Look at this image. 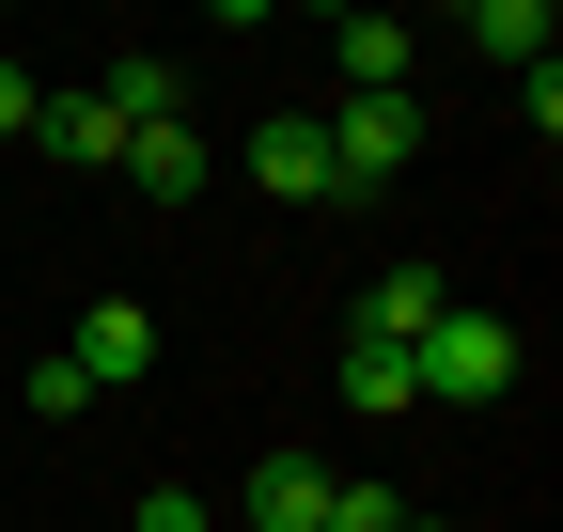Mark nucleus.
Returning <instances> with one entry per match:
<instances>
[{
    "mask_svg": "<svg viewBox=\"0 0 563 532\" xmlns=\"http://www.w3.org/2000/svg\"><path fill=\"white\" fill-rule=\"evenodd\" d=\"M407 532H439V517H407Z\"/></svg>",
    "mask_w": 563,
    "mask_h": 532,
    "instance_id": "17",
    "label": "nucleus"
},
{
    "mask_svg": "<svg viewBox=\"0 0 563 532\" xmlns=\"http://www.w3.org/2000/svg\"><path fill=\"white\" fill-rule=\"evenodd\" d=\"M95 95H110V125H125V142H141V125H188V110H173V63H157V47H125Z\"/></svg>",
    "mask_w": 563,
    "mask_h": 532,
    "instance_id": "9",
    "label": "nucleus"
},
{
    "mask_svg": "<svg viewBox=\"0 0 563 532\" xmlns=\"http://www.w3.org/2000/svg\"><path fill=\"white\" fill-rule=\"evenodd\" d=\"M470 47H501V63H532V79H548V0H485Z\"/></svg>",
    "mask_w": 563,
    "mask_h": 532,
    "instance_id": "12",
    "label": "nucleus"
},
{
    "mask_svg": "<svg viewBox=\"0 0 563 532\" xmlns=\"http://www.w3.org/2000/svg\"><path fill=\"white\" fill-rule=\"evenodd\" d=\"M329 63H344V95H407V16H344Z\"/></svg>",
    "mask_w": 563,
    "mask_h": 532,
    "instance_id": "8",
    "label": "nucleus"
},
{
    "mask_svg": "<svg viewBox=\"0 0 563 532\" xmlns=\"http://www.w3.org/2000/svg\"><path fill=\"white\" fill-rule=\"evenodd\" d=\"M110 173H125V188H157V204H188V188H203V142H188V125H141Z\"/></svg>",
    "mask_w": 563,
    "mask_h": 532,
    "instance_id": "10",
    "label": "nucleus"
},
{
    "mask_svg": "<svg viewBox=\"0 0 563 532\" xmlns=\"http://www.w3.org/2000/svg\"><path fill=\"white\" fill-rule=\"evenodd\" d=\"M329 486H344L329 454H298V439H282L266 470H251V532H329Z\"/></svg>",
    "mask_w": 563,
    "mask_h": 532,
    "instance_id": "5",
    "label": "nucleus"
},
{
    "mask_svg": "<svg viewBox=\"0 0 563 532\" xmlns=\"http://www.w3.org/2000/svg\"><path fill=\"white\" fill-rule=\"evenodd\" d=\"M329 173H344V188H391V173H407V95H344V110H329Z\"/></svg>",
    "mask_w": 563,
    "mask_h": 532,
    "instance_id": "3",
    "label": "nucleus"
},
{
    "mask_svg": "<svg viewBox=\"0 0 563 532\" xmlns=\"http://www.w3.org/2000/svg\"><path fill=\"white\" fill-rule=\"evenodd\" d=\"M344 408L361 423H407L422 391H407V345H344Z\"/></svg>",
    "mask_w": 563,
    "mask_h": 532,
    "instance_id": "11",
    "label": "nucleus"
},
{
    "mask_svg": "<svg viewBox=\"0 0 563 532\" xmlns=\"http://www.w3.org/2000/svg\"><path fill=\"white\" fill-rule=\"evenodd\" d=\"M79 408H95V376H79V361L47 345V361H32V423H79Z\"/></svg>",
    "mask_w": 563,
    "mask_h": 532,
    "instance_id": "13",
    "label": "nucleus"
},
{
    "mask_svg": "<svg viewBox=\"0 0 563 532\" xmlns=\"http://www.w3.org/2000/svg\"><path fill=\"white\" fill-rule=\"evenodd\" d=\"M16 125H47V95H32V63L0 47V142H16Z\"/></svg>",
    "mask_w": 563,
    "mask_h": 532,
    "instance_id": "15",
    "label": "nucleus"
},
{
    "mask_svg": "<svg viewBox=\"0 0 563 532\" xmlns=\"http://www.w3.org/2000/svg\"><path fill=\"white\" fill-rule=\"evenodd\" d=\"M141 532H220V517H203L188 486H141Z\"/></svg>",
    "mask_w": 563,
    "mask_h": 532,
    "instance_id": "16",
    "label": "nucleus"
},
{
    "mask_svg": "<svg viewBox=\"0 0 563 532\" xmlns=\"http://www.w3.org/2000/svg\"><path fill=\"white\" fill-rule=\"evenodd\" d=\"M329 532H407V501H391V486H361V470H344V486H329Z\"/></svg>",
    "mask_w": 563,
    "mask_h": 532,
    "instance_id": "14",
    "label": "nucleus"
},
{
    "mask_svg": "<svg viewBox=\"0 0 563 532\" xmlns=\"http://www.w3.org/2000/svg\"><path fill=\"white\" fill-rule=\"evenodd\" d=\"M407 391H422V408H501V391H517V329L485 298H439V329L407 345Z\"/></svg>",
    "mask_w": 563,
    "mask_h": 532,
    "instance_id": "1",
    "label": "nucleus"
},
{
    "mask_svg": "<svg viewBox=\"0 0 563 532\" xmlns=\"http://www.w3.org/2000/svg\"><path fill=\"white\" fill-rule=\"evenodd\" d=\"M63 361H79L95 391H125V376H157V313H141V298H95V313H79V345H63Z\"/></svg>",
    "mask_w": 563,
    "mask_h": 532,
    "instance_id": "4",
    "label": "nucleus"
},
{
    "mask_svg": "<svg viewBox=\"0 0 563 532\" xmlns=\"http://www.w3.org/2000/svg\"><path fill=\"white\" fill-rule=\"evenodd\" d=\"M32 142H47L63 173H110V157H125V125H110V95H47V125H32Z\"/></svg>",
    "mask_w": 563,
    "mask_h": 532,
    "instance_id": "7",
    "label": "nucleus"
},
{
    "mask_svg": "<svg viewBox=\"0 0 563 532\" xmlns=\"http://www.w3.org/2000/svg\"><path fill=\"white\" fill-rule=\"evenodd\" d=\"M251 188H266V204H344L329 125H313V110H266V125H251Z\"/></svg>",
    "mask_w": 563,
    "mask_h": 532,
    "instance_id": "2",
    "label": "nucleus"
},
{
    "mask_svg": "<svg viewBox=\"0 0 563 532\" xmlns=\"http://www.w3.org/2000/svg\"><path fill=\"white\" fill-rule=\"evenodd\" d=\"M439 266H376V282H361V345H422V329H439Z\"/></svg>",
    "mask_w": 563,
    "mask_h": 532,
    "instance_id": "6",
    "label": "nucleus"
}]
</instances>
